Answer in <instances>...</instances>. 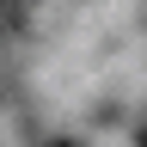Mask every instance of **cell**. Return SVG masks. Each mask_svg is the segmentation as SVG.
<instances>
[{
    "label": "cell",
    "instance_id": "6da1fadb",
    "mask_svg": "<svg viewBox=\"0 0 147 147\" xmlns=\"http://www.w3.org/2000/svg\"><path fill=\"white\" fill-rule=\"evenodd\" d=\"M135 141H141V147H147V129H141V135H135Z\"/></svg>",
    "mask_w": 147,
    "mask_h": 147
}]
</instances>
